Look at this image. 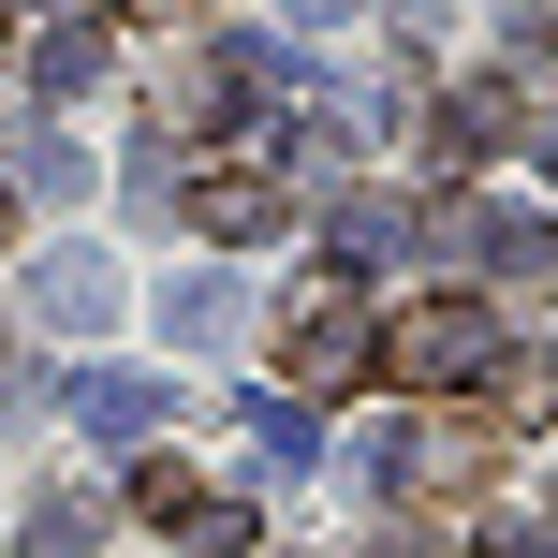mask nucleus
<instances>
[{"label": "nucleus", "instance_id": "nucleus-5", "mask_svg": "<svg viewBox=\"0 0 558 558\" xmlns=\"http://www.w3.org/2000/svg\"><path fill=\"white\" fill-rule=\"evenodd\" d=\"M367 338H383V324H367L353 294H308V308H294V338H279V367H294V397L353 383V367H367Z\"/></svg>", "mask_w": 558, "mask_h": 558}, {"label": "nucleus", "instance_id": "nucleus-19", "mask_svg": "<svg viewBox=\"0 0 558 558\" xmlns=\"http://www.w3.org/2000/svg\"><path fill=\"white\" fill-rule=\"evenodd\" d=\"M530 162H544V177H558V118H544V133H530Z\"/></svg>", "mask_w": 558, "mask_h": 558}, {"label": "nucleus", "instance_id": "nucleus-13", "mask_svg": "<svg viewBox=\"0 0 558 558\" xmlns=\"http://www.w3.org/2000/svg\"><path fill=\"white\" fill-rule=\"evenodd\" d=\"M192 558H251V500H235V514L206 500V514H192Z\"/></svg>", "mask_w": 558, "mask_h": 558}, {"label": "nucleus", "instance_id": "nucleus-9", "mask_svg": "<svg viewBox=\"0 0 558 558\" xmlns=\"http://www.w3.org/2000/svg\"><path fill=\"white\" fill-rule=\"evenodd\" d=\"M162 338H177V353H221V338H235V294H221V279H162Z\"/></svg>", "mask_w": 558, "mask_h": 558}, {"label": "nucleus", "instance_id": "nucleus-7", "mask_svg": "<svg viewBox=\"0 0 558 558\" xmlns=\"http://www.w3.org/2000/svg\"><path fill=\"white\" fill-rule=\"evenodd\" d=\"M192 221L251 251V235H279V221H294V192H279V177H206V192H192Z\"/></svg>", "mask_w": 558, "mask_h": 558}, {"label": "nucleus", "instance_id": "nucleus-17", "mask_svg": "<svg viewBox=\"0 0 558 558\" xmlns=\"http://www.w3.org/2000/svg\"><path fill=\"white\" fill-rule=\"evenodd\" d=\"M367 558H441V530H383V544H367Z\"/></svg>", "mask_w": 558, "mask_h": 558}, {"label": "nucleus", "instance_id": "nucleus-4", "mask_svg": "<svg viewBox=\"0 0 558 558\" xmlns=\"http://www.w3.org/2000/svg\"><path fill=\"white\" fill-rule=\"evenodd\" d=\"M162 412H177L162 367H74V426H88L104 456H147V441H162Z\"/></svg>", "mask_w": 558, "mask_h": 558}, {"label": "nucleus", "instance_id": "nucleus-16", "mask_svg": "<svg viewBox=\"0 0 558 558\" xmlns=\"http://www.w3.org/2000/svg\"><path fill=\"white\" fill-rule=\"evenodd\" d=\"M177 15H206V0H118V29H177Z\"/></svg>", "mask_w": 558, "mask_h": 558}, {"label": "nucleus", "instance_id": "nucleus-12", "mask_svg": "<svg viewBox=\"0 0 558 558\" xmlns=\"http://www.w3.org/2000/svg\"><path fill=\"white\" fill-rule=\"evenodd\" d=\"M133 514H147V530H192V514H206V471H177V456H147V471H133Z\"/></svg>", "mask_w": 558, "mask_h": 558}, {"label": "nucleus", "instance_id": "nucleus-8", "mask_svg": "<svg viewBox=\"0 0 558 558\" xmlns=\"http://www.w3.org/2000/svg\"><path fill=\"white\" fill-rule=\"evenodd\" d=\"M88 544H104V500H88V485H45L29 530H15V558H88Z\"/></svg>", "mask_w": 558, "mask_h": 558}, {"label": "nucleus", "instance_id": "nucleus-11", "mask_svg": "<svg viewBox=\"0 0 558 558\" xmlns=\"http://www.w3.org/2000/svg\"><path fill=\"white\" fill-rule=\"evenodd\" d=\"M251 456H265V471H308V456H324V426H308V397H294V383L251 397Z\"/></svg>", "mask_w": 558, "mask_h": 558}, {"label": "nucleus", "instance_id": "nucleus-20", "mask_svg": "<svg viewBox=\"0 0 558 558\" xmlns=\"http://www.w3.org/2000/svg\"><path fill=\"white\" fill-rule=\"evenodd\" d=\"M15 206H29V192H0V235H15Z\"/></svg>", "mask_w": 558, "mask_h": 558}, {"label": "nucleus", "instance_id": "nucleus-2", "mask_svg": "<svg viewBox=\"0 0 558 558\" xmlns=\"http://www.w3.org/2000/svg\"><path fill=\"white\" fill-rule=\"evenodd\" d=\"M353 471L397 485V500H471V485H485V426H441V412H426V426H383Z\"/></svg>", "mask_w": 558, "mask_h": 558}, {"label": "nucleus", "instance_id": "nucleus-21", "mask_svg": "<svg viewBox=\"0 0 558 558\" xmlns=\"http://www.w3.org/2000/svg\"><path fill=\"white\" fill-rule=\"evenodd\" d=\"M0 45H15V29H0Z\"/></svg>", "mask_w": 558, "mask_h": 558}, {"label": "nucleus", "instance_id": "nucleus-3", "mask_svg": "<svg viewBox=\"0 0 558 558\" xmlns=\"http://www.w3.org/2000/svg\"><path fill=\"white\" fill-rule=\"evenodd\" d=\"M118 294H133V279H118V251H88V235H59V251L29 265V324L45 338H104Z\"/></svg>", "mask_w": 558, "mask_h": 558}, {"label": "nucleus", "instance_id": "nucleus-14", "mask_svg": "<svg viewBox=\"0 0 558 558\" xmlns=\"http://www.w3.org/2000/svg\"><path fill=\"white\" fill-rule=\"evenodd\" d=\"M485 558H558V530H530V514H485Z\"/></svg>", "mask_w": 558, "mask_h": 558}, {"label": "nucleus", "instance_id": "nucleus-18", "mask_svg": "<svg viewBox=\"0 0 558 558\" xmlns=\"http://www.w3.org/2000/svg\"><path fill=\"white\" fill-rule=\"evenodd\" d=\"M294 15H308V29H338V15H353V0H294Z\"/></svg>", "mask_w": 558, "mask_h": 558}, {"label": "nucleus", "instance_id": "nucleus-15", "mask_svg": "<svg viewBox=\"0 0 558 558\" xmlns=\"http://www.w3.org/2000/svg\"><path fill=\"white\" fill-rule=\"evenodd\" d=\"M29 412H45V383H29V367L0 353V426H29Z\"/></svg>", "mask_w": 558, "mask_h": 558}, {"label": "nucleus", "instance_id": "nucleus-10", "mask_svg": "<svg viewBox=\"0 0 558 558\" xmlns=\"http://www.w3.org/2000/svg\"><path fill=\"white\" fill-rule=\"evenodd\" d=\"M15 192H29V206H74V192H88V147H74V133H15Z\"/></svg>", "mask_w": 558, "mask_h": 558}, {"label": "nucleus", "instance_id": "nucleus-1", "mask_svg": "<svg viewBox=\"0 0 558 558\" xmlns=\"http://www.w3.org/2000/svg\"><path fill=\"white\" fill-rule=\"evenodd\" d=\"M367 367H383L397 397H456V383H485V367H500V324H485L471 294H426V308H397V324L367 338Z\"/></svg>", "mask_w": 558, "mask_h": 558}, {"label": "nucleus", "instance_id": "nucleus-6", "mask_svg": "<svg viewBox=\"0 0 558 558\" xmlns=\"http://www.w3.org/2000/svg\"><path fill=\"white\" fill-rule=\"evenodd\" d=\"M104 59H118V45H104V15H59V29H29V88H45V104H74V88L104 74Z\"/></svg>", "mask_w": 558, "mask_h": 558}]
</instances>
